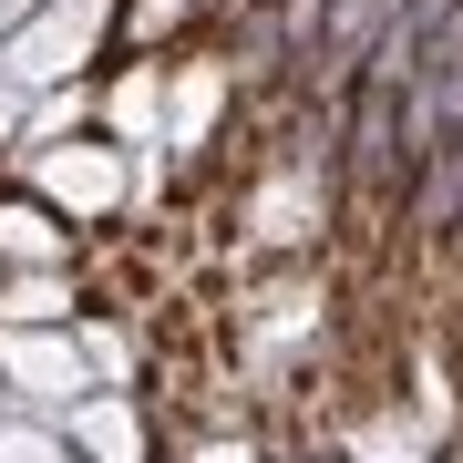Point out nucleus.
Masks as SVG:
<instances>
[{
    "mask_svg": "<svg viewBox=\"0 0 463 463\" xmlns=\"http://www.w3.org/2000/svg\"><path fill=\"white\" fill-rule=\"evenodd\" d=\"M32 196H52L72 227H103L134 196V165H124V145H42L32 155Z\"/></svg>",
    "mask_w": 463,
    "mask_h": 463,
    "instance_id": "1",
    "label": "nucleus"
},
{
    "mask_svg": "<svg viewBox=\"0 0 463 463\" xmlns=\"http://www.w3.org/2000/svg\"><path fill=\"white\" fill-rule=\"evenodd\" d=\"M0 268H72V227L52 196H11L0 206Z\"/></svg>",
    "mask_w": 463,
    "mask_h": 463,
    "instance_id": "2",
    "label": "nucleus"
},
{
    "mask_svg": "<svg viewBox=\"0 0 463 463\" xmlns=\"http://www.w3.org/2000/svg\"><path fill=\"white\" fill-rule=\"evenodd\" d=\"M83 309V288H72V268H11L0 279V319L11 330H52V319Z\"/></svg>",
    "mask_w": 463,
    "mask_h": 463,
    "instance_id": "3",
    "label": "nucleus"
},
{
    "mask_svg": "<svg viewBox=\"0 0 463 463\" xmlns=\"http://www.w3.org/2000/svg\"><path fill=\"white\" fill-rule=\"evenodd\" d=\"M83 42H93L83 21H72V11H52L42 32H21V42H11V72H21V83H52V72H72V62H83Z\"/></svg>",
    "mask_w": 463,
    "mask_h": 463,
    "instance_id": "4",
    "label": "nucleus"
},
{
    "mask_svg": "<svg viewBox=\"0 0 463 463\" xmlns=\"http://www.w3.org/2000/svg\"><path fill=\"white\" fill-rule=\"evenodd\" d=\"M196 11H206V0H124V42H134V52H155V42H175Z\"/></svg>",
    "mask_w": 463,
    "mask_h": 463,
    "instance_id": "5",
    "label": "nucleus"
}]
</instances>
